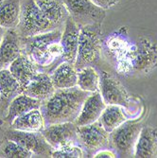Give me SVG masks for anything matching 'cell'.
Segmentation results:
<instances>
[{"instance_id": "1", "label": "cell", "mask_w": 157, "mask_h": 158, "mask_svg": "<svg viewBox=\"0 0 157 158\" xmlns=\"http://www.w3.org/2000/svg\"><path fill=\"white\" fill-rule=\"evenodd\" d=\"M91 93L78 86L65 89H56L54 94L41 102L40 111L45 125L75 122L85 99Z\"/></svg>"}, {"instance_id": "2", "label": "cell", "mask_w": 157, "mask_h": 158, "mask_svg": "<svg viewBox=\"0 0 157 158\" xmlns=\"http://www.w3.org/2000/svg\"><path fill=\"white\" fill-rule=\"evenodd\" d=\"M62 32L63 30L57 28L35 36L21 38L23 53L33 61L40 72L50 74L57 65L63 63Z\"/></svg>"}, {"instance_id": "3", "label": "cell", "mask_w": 157, "mask_h": 158, "mask_svg": "<svg viewBox=\"0 0 157 158\" xmlns=\"http://www.w3.org/2000/svg\"><path fill=\"white\" fill-rule=\"evenodd\" d=\"M57 30V27L42 12L35 0H21L19 23L16 27L21 38H27Z\"/></svg>"}, {"instance_id": "4", "label": "cell", "mask_w": 157, "mask_h": 158, "mask_svg": "<svg viewBox=\"0 0 157 158\" xmlns=\"http://www.w3.org/2000/svg\"><path fill=\"white\" fill-rule=\"evenodd\" d=\"M101 25H88L81 27L77 59L74 66L80 70L96 64L101 54Z\"/></svg>"}, {"instance_id": "5", "label": "cell", "mask_w": 157, "mask_h": 158, "mask_svg": "<svg viewBox=\"0 0 157 158\" xmlns=\"http://www.w3.org/2000/svg\"><path fill=\"white\" fill-rule=\"evenodd\" d=\"M143 127L140 122L126 120L110 133L111 150L118 157H134L135 145Z\"/></svg>"}, {"instance_id": "6", "label": "cell", "mask_w": 157, "mask_h": 158, "mask_svg": "<svg viewBox=\"0 0 157 158\" xmlns=\"http://www.w3.org/2000/svg\"><path fill=\"white\" fill-rule=\"evenodd\" d=\"M78 136L85 157H93L99 151L111 149L110 133L98 121L78 127Z\"/></svg>"}, {"instance_id": "7", "label": "cell", "mask_w": 157, "mask_h": 158, "mask_svg": "<svg viewBox=\"0 0 157 158\" xmlns=\"http://www.w3.org/2000/svg\"><path fill=\"white\" fill-rule=\"evenodd\" d=\"M69 17L80 27L88 25H101L105 10L97 7L92 0H63Z\"/></svg>"}, {"instance_id": "8", "label": "cell", "mask_w": 157, "mask_h": 158, "mask_svg": "<svg viewBox=\"0 0 157 158\" xmlns=\"http://www.w3.org/2000/svg\"><path fill=\"white\" fill-rule=\"evenodd\" d=\"M3 130L8 139L15 141L27 149L35 157H51L54 150L48 144L42 132H25L11 128H3Z\"/></svg>"}, {"instance_id": "9", "label": "cell", "mask_w": 157, "mask_h": 158, "mask_svg": "<svg viewBox=\"0 0 157 158\" xmlns=\"http://www.w3.org/2000/svg\"><path fill=\"white\" fill-rule=\"evenodd\" d=\"M41 132L53 150H59L71 145H79L78 126L75 122L50 124L45 126Z\"/></svg>"}, {"instance_id": "10", "label": "cell", "mask_w": 157, "mask_h": 158, "mask_svg": "<svg viewBox=\"0 0 157 158\" xmlns=\"http://www.w3.org/2000/svg\"><path fill=\"white\" fill-rule=\"evenodd\" d=\"M99 93L106 105H119L128 108L130 97L124 86L106 71L99 74Z\"/></svg>"}, {"instance_id": "11", "label": "cell", "mask_w": 157, "mask_h": 158, "mask_svg": "<svg viewBox=\"0 0 157 158\" xmlns=\"http://www.w3.org/2000/svg\"><path fill=\"white\" fill-rule=\"evenodd\" d=\"M129 58L134 71L147 73L157 64V48L148 39H141Z\"/></svg>"}, {"instance_id": "12", "label": "cell", "mask_w": 157, "mask_h": 158, "mask_svg": "<svg viewBox=\"0 0 157 158\" xmlns=\"http://www.w3.org/2000/svg\"><path fill=\"white\" fill-rule=\"evenodd\" d=\"M80 31L81 27L68 17L64 23L61 37V45L63 48L62 62H67L72 64H75L78 54Z\"/></svg>"}, {"instance_id": "13", "label": "cell", "mask_w": 157, "mask_h": 158, "mask_svg": "<svg viewBox=\"0 0 157 158\" xmlns=\"http://www.w3.org/2000/svg\"><path fill=\"white\" fill-rule=\"evenodd\" d=\"M23 53L22 40L16 30H7L0 44V70L9 68Z\"/></svg>"}, {"instance_id": "14", "label": "cell", "mask_w": 157, "mask_h": 158, "mask_svg": "<svg viewBox=\"0 0 157 158\" xmlns=\"http://www.w3.org/2000/svg\"><path fill=\"white\" fill-rule=\"evenodd\" d=\"M106 106L99 91L91 93L83 102L75 124L81 127L97 121Z\"/></svg>"}, {"instance_id": "15", "label": "cell", "mask_w": 157, "mask_h": 158, "mask_svg": "<svg viewBox=\"0 0 157 158\" xmlns=\"http://www.w3.org/2000/svg\"><path fill=\"white\" fill-rule=\"evenodd\" d=\"M41 102L25 94H20L10 102L6 116L3 118L2 128H9L12 121L22 114L34 109H40Z\"/></svg>"}, {"instance_id": "16", "label": "cell", "mask_w": 157, "mask_h": 158, "mask_svg": "<svg viewBox=\"0 0 157 158\" xmlns=\"http://www.w3.org/2000/svg\"><path fill=\"white\" fill-rule=\"evenodd\" d=\"M9 70L13 77L18 81L23 90L31 82L34 76L40 72L38 66L25 53H22L18 58L11 63V64L9 66Z\"/></svg>"}, {"instance_id": "17", "label": "cell", "mask_w": 157, "mask_h": 158, "mask_svg": "<svg viewBox=\"0 0 157 158\" xmlns=\"http://www.w3.org/2000/svg\"><path fill=\"white\" fill-rule=\"evenodd\" d=\"M55 90L56 88L49 74L46 72H38L31 82L26 86V88L23 90V94L36 98L42 102L50 98Z\"/></svg>"}, {"instance_id": "18", "label": "cell", "mask_w": 157, "mask_h": 158, "mask_svg": "<svg viewBox=\"0 0 157 158\" xmlns=\"http://www.w3.org/2000/svg\"><path fill=\"white\" fill-rule=\"evenodd\" d=\"M134 157H157V129L151 126H143L139 134Z\"/></svg>"}, {"instance_id": "19", "label": "cell", "mask_w": 157, "mask_h": 158, "mask_svg": "<svg viewBox=\"0 0 157 158\" xmlns=\"http://www.w3.org/2000/svg\"><path fill=\"white\" fill-rule=\"evenodd\" d=\"M35 2L46 17L57 28L63 30L65 21L69 17L68 10L63 0H35Z\"/></svg>"}, {"instance_id": "20", "label": "cell", "mask_w": 157, "mask_h": 158, "mask_svg": "<svg viewBox=\"0 0 157 158\" xmlns=\"http://www.w3.org/2000/svg\"><path fill=\"white\" fill-rule=\"evenodd\" d=\"M56 89H65L77 86L78 70L74 64L63 62L57 65L49 74Z\"/></svg>"}, {"instance_id": "21", "label": "cell", "mask_w": 157, "mask_h": 158, "mask_svg": "<svg viewBox=\"0 0 157 158\" xmlns=\"http://www.w3.org/2000/svg\"><path fill=\"white\" fill-rule=\"evenodd\" d=\"M20 94H23V88L9 68L0 70V103L8 109L10 102Z\"/></svg>"}, {"instance_id": "22", "label": "cell", "mask_w": 157, "mask_h": 158, "mask_svg": "<svg viewBox=\"0 0 157 158\" xmlns=\"http://www.w3.org/2000/svg\"><path fill=\"white\" fill-rule=\"evenodd\" d=\"M45 126V120L40 109H34L16 118L9 128L25 132H41Z\"/></svg>"}, {"instance_id": "23", "label": "cell", "mask_w": 157, "mask_h": 158, "mask_svg": "<svg viewBox=\"0 0 157 158\" xmlns=\"http://www.w3.org/2000/svg\"><path fill=\"white\" fill-rule=\"evenodd\" d=\"M21 0H0V26L16 30L19 23Z\"/></svg>"}, {"instance_id": "24", "label": "cell", "mask_w": 157, "mask_h": 158, "mask_svg": "<svg viewBox=\"0 0 157 158\" xmlns=\"http://www.w3.org/2000/svg\"><path fill=\"white\" fill-rule=\"evenodd\" d=\"M126 120H128V118L121 106L107 105L97 121L102 125L108 133H112Z\"/></svg>"}, {"instance_id": "25", "label": "cell", "mask_w": 157, "mask_h": 158, "mask_svg": "<svg viewBox=\"0 0 157 158\" xmlns=\"http://www.w3.org/2000/svg\"><path fill=\"white\" fill-rule=\"evenodd\" d=\"M77 86L89 93L99 91V73L93 66H85L78 70Z\"/></svg>"}, {"instance_id": "26", "label": "cell", "mask_w": 157, "mask_h": 158, "mask_svg": "<svg viewBox=\"0 0 157 158\" xmlns=\"http://www.w3.org/2000/svg\"><path fill=\"white\" fill-rule=\"evenodd\" d=\"M0 157H12V158H31L35 157L34 154L27 149L24 148L15 141L8 139L6 136L0 145Z\"/></svg>"}, {"instance_id": "27", "label": "cell", "mask_w": 157, "mask_h": 158, "mask_svg": "<svg viewBox=\"0 0 157 158\" xmlns=\"http://www.w3.org/2000/svg\"><path fill=\"white\" fill-rule=\"evenodd\" d=\"M51 157H54V158H66V157L81 158V157H85V154L81 146L71 145V146L64 147L59 150H54L51 154Z\"/></svg>"}, {"instance_id": "28", "label": "cell", "mask_w": 157, "mask_h": 158, "mask_svg": "<svg viewBox=\"0 0 157 158\" xmlns=\"http://www.w3.org/2000/svg\"><path fill=\"white\" fill-rule=\"evenodd\" d=\"M92 2L96 4L97 7L106 10L112 8L113 6H115L118 2V0H92Z\"/></svg>"}, {"instance_id": "29", "label": "cell", "mask_w": 157, "mask_h": 158, "mask_svg": "<svg viewBox=\"0 0 157 158\" xmlns=\"http://www.w3.org/2000/svg\"><path fill=\"white\" fill-rule=\"evenodd\" d=\"M93 157H117V155L114 152L113 150L107 149V150H102V151L97 152V153L94 154Z\"/></svg>"}, {"instance_id": "30", "label": "cell", "mask_w": 157, "mask_h": 158, "mask_svg": "<svg viewBox=\"0 0 157 158\" xmlns=\"http://www.w3.org/2000/svg\"><path fill=\"white\" fill-rule=\"evenodd\" d=\"M6 113H7V109L0 103V128H2L3 126V118L6 116Z\"/></svg>"}, {"instance_id": "31", "label": "cell", "mask_w": 157, "mask_h": 158, "mask_svg": "<svg viewBox=\"0 0 157 158\" xmlns=\"http://www.w3.org/2000/svg\"><path fill=\"white\" fill-rule=\"evenodd\" d=\"M6 28L5 27H1L0 26V44H1V42H2V40H3V37H4V35H5V33H6Z\"/></svg>"}, {"instance_id": "32", "label": "cell", "mask_w": 157, "mask_h": 158, "mask_svg": "<svg viewBox=\"0 0 157 158\" xmlns=\"http://www.w3.org/2000/svg\"><path fill=\"white\" fill-rule=\"evenodd\" d=\"M5 138V135H4V130L3 128H0V145L2 144V142Z\"/></svg>"}, {"instance_id": "33", "label": "cell", "mask_w": 157, "mask_h": 158, "mask_svg": "<svg viewBox=\"0 0 157 158\" xmlns=\"http://www.w3.org/2000/svg\"><path fill=\"white\" fill-rule=\"evenodd\" d=\"M0 98H1V95H0Z\"/></svg>"}]
</instances>
